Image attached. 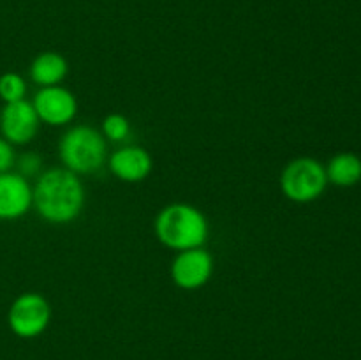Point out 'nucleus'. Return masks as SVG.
Segmentation results:
<instances>
[{
    "label": "nucleus",
    "instance_id": "obj_1",
    "mask_svg": "<svg viewBox=\"0 0 361 360\" xmlns=\"http://www.w3.org/2000/svg\"><path fill=\"white\" fill-rule=\"evenodd\" d=\"M32 193L37 214L53 224L73 222L85 207L83 184L76 173L67 168H53L41 173Z\"/></svg>",
    "mask_w": 361,
    "mask_h": 360
},
{
    "label": "nucleus",
    "instance_id": "obj_2",
    "mask_svg": "<svg viewBox=\"0 0 361 360\" xmlns=\"http://www.w3.org/2000/svg\"><path fill=\"white\" fill-rule=\"evenodd\" d=\"M154 228L159 242L178 253L203 247L210 233L207 215L190 203H171L162 208Z\"/></svg>",
    "mask_w": 361,
    "mask_h": 360
},
{
    "label": "nucleus",
    "instance_id": "obj_3",
    "mask_svg": "<svg viewBox=\"0 0 361 360\" xmlns=\"http://www.w3.org/2000/svg\"><path fill=\"white\" fill-rule=\"evenodd\" d=\"M59 154L63 168L76 175H90L99 172L108 157L106 138L90 126H74L63 133Z\"/></svg>",
    "mask_w": 361,
    "mask_h": 360
},
{
    "label": "nucleus",
    "instance_id": "obj_4",
    "mask_svg": "<svg viewBox=\"0 0 361 360\" xmlns=\"http://www.w3.org/2000/svg\"><path fill=\"white\" fill-rule=\"evenodd\" d=\"M326 182V169L312 157L295 159L281 173L282 193L296 203H309L319 198Z\"/></svg>",
    "mask_w": 361,
    "mask_h": 360
},
{
    "label": "nucleus",
    "instance_id": "obj_5",
    "mask_svg": "<svg viewBox=\"0 0 361 360\" xmlns=\"http://www.w3.org/2000/svg\"><path fill=\"white\" fill-rule=\"evenodd\" d=\"M51 320V307L41 293H21L11 304L7 321L18 337L32 339L41 335Z\"/></svg>",
    "mask_w": 361,
    "mask_h": 360
},
{
    "label": "nucleus",
    "instance_id": "obj_6",
    "mask_svg": "<svg viewBox=\"0 0 361 360\" xmlns=\"http://www.w3.org/2000/svg\"><path fill=\"white\" fill-rule=\"evenodd\" d=\"M214 274V256L204 247L180 251L171 263V279L178 288H203Z\"/></svg>",
    "mask_w": 361,
    "mask_h": 360
},
{
    "label": "nucleus",
    "instance_id": "obj_7",
    "mask_svg": "<svg viewBox=\"0 0 361 360\" xmlns=\"http://www.w3.org/2000/svg\"><path fill=\"white\" fill-rule=\"evenodd\" d=\"M41 120L32 102L27 99L18 102H7L0 109V136L11 145H27L37 134Z\"/></svg>",
    "mask_w": 361,
    "mask_h": 360
},
{
    "label": "nucleus",
    "instance_id": "obj_8",
    "mask_svg": "<svg viewBox=\"0 0 361 360\" xmlns=\"http://www.w3.org/2000/svg\"><path fill=\"white\" fill-rule=\"evenodd\" d=\"M32 104H34L39 120L49 124V126L71 124L78 113L76 97L69 88L62 87V85L42 87L35 94Z\"/></svg>",
    "mask_w": 361,
    "mask_h": 360
},
{
    "label": "nucleus",
    "instance_id": "obj_9",
    "mask_svg": "<svg viewBox=\"0 0 361 360\" xmlns=\"http://www.w3.org/2000/svg\"><path fill=\"white\" fill-rule=\"evenodd\" d=\"M34 205V193L28 179L20 173H0V221H14L27 214Z\"/></svg>",
    "mask_w": 361,
    "mask_h": 360
},
{
    "label": "nucleus",
    "instance_id": "obj_10",
    "mask_svg": "<svg viewBox=\"0 0 361 360\" xmlns=\"http://www.w3.org/2000/svg\"><path fill=\"white\" fill-rule=\"evenodd\" d=\"M108 164L116 179L122 182L136 184L150 175L152 168H154V159L147 148L127 145L109 155Z\"/></svg>",
    "mask_w": 361,
    "mask_h": 360
},
{
    "label": "nucleus",
    "instance_id": "obj_11",
    "mask_svg": "<svg viewBox=\"0 0 361 360\" xmlns=\"http://www.w3.org/2000/svg\"><path fill=\"white\" fill-rule=\"evenodd\" d=\"M69 74V62L63 55L56 52H42L32 60L30 78L41 87H55L60 85Z\"/></svg>",
    "mask_w": 361,
    "mask_h": 360
},
{
    "label": "nucleus",
    "instance_id": "obj_12",
    "mask_svg": "<svg viewBox=\"0 0 361 360\" xmlns=\"http://www.w3.org/2000/svg\"><path fill=\"white\" fill-rule=\"evenodd\" d=\"M328 180L337 186H353L361 179V161L353 154H338L326 169Z\"/></svg>",
    "mask_w": 361,
    "mask_h": 360
},
{
    "label": "nucleus",
    "instance_id": "obj_13",
    "mask_svg": "<svg viewBox=\"0 0 361 360\" xmlns=\"http://www.w3.org/2000/svg\"><path fill=\"white\" fill-rule=\"evenodd\" d=\"M25 94H27V83L23 76L18 73H4L0 76V99L4 104L23 101Z\"/></svg>",
    "mask_w": 361,
    "mask_h": 360
},
{
    "label": "nucleus",
    "instance_id": "obj_14",
    "mask_svg": "<svg viewBox=\"0 0 361 360\" xmlns=\"http://www.w3.org/2000/svg\"><path fill=\"white\" fill-rule=\"evenodd\" d=\"M102 136L109 141H123L130 136V122L120 113H111L102 120Z\"/></svg>",
    "mask_w": 361,
    "mask_h": 360
},
{
    "label": "nucleus",
    "instance_id": "obj_15",
    "mask_svg": "<svg viewBox=\"0 0 361 360\" xmlns=\"http://www.w3.org/2000/svg\"><path fill=\"white\" fill-rule=\"evenodd\" d=\"M16 166H18V173L25 179L28 176H35L39 173L42 166V159L41 155H37L35 152H27V154L20 155L16 159Z\"/></svg>",
    "mask_w": 361,
    "mask_h": 360
},
{
    "label": "nucleus",
    "instance_id": "obj_16",
    "mask_svg": "<svg viewBox=\"0 0 361 360\" xmlns=\"http://www.w3.org/2000/svg\"><path fill=\"white\" fill-rule=\"evenodd\" d=\"M14 164H16L14 145H11L6 138L0 136V173L11 172Z\"/></svg>",
    "mask_w": 361,
    "mask_h": 360
}]
</instances>
